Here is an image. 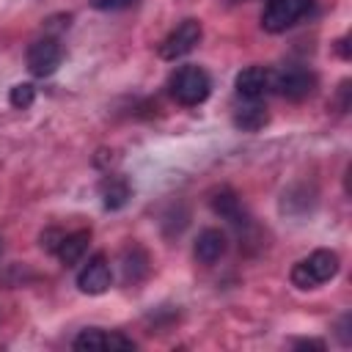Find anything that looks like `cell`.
Returning <instances> with one entry per match:
<instances>
[{
	"label": "cell",
	"instance_id": "obj_1",
	"mask_svg": "<svg viewBox=\"0 0 352 352\" xmlns=\"http://www.w3.org/2000/svg\"><path fill=\"white\" fill-rule=\"evenodd\" d=\"M168 91H170V96H173L179 104L195 107V104L206 102V96H209V91H212V80H209V74H206L201 66H192V63H190V66H179V69L170 74Z\"/></svg>",
	"mask_w": 352,
	"mask_h": 352
},
{
	"label": "cell",
	"instance_id": "obj_2",
	"mask_svg": "<svg viewBox=\"0 0 352 352\" xmlns=\"http://www.w3.org/2000/svg\"><path fill=\"white\" fill-rule=\"evenodd\" d=\"M338 253L333 250H314L311 256L300 258L292 270V283L297 289H316L322 283H327L330 278H336L338 272Z\"/></svg>",
	"mask_w": 352,
	"mask_h": 352
},
{
	"label": "cell",
	"instance_id": "obj_3",
	"mask_svg": "<svg viewBox=\"0 0 352 352\" xmlns=\"http://www.w3.org/2000/svg\"><path fill=\"white\" fill-rule=\"evenodd\" d=\"M311 8L314 0H267L261 11V28L267 33H283L297 25Z\"/></svg>",
	"mask_w": 352,
	"mask_h": 352
},
{
	"label": "cell",
	"instance_id": "obj_4",
	"mask_svg": "<svg viewBox=\"0 0 352 352\" xmlns=\"http://www.w3.org/2000/svg\"><path fill=\"white\" fill-rule=\"evenodd\" d=\"M316 88V74L305 66H283L278 72H272V88L275 94H280L283 99L300 102L305 96H311Z\"/></svg>",
	"mask_w": 352,
	"mask_h": 352
},
{
	"label": "cell",
	"instance_id": "obj_5",
	"mask_svg": "<svg viewBox=\"0 0 352 352\" xmlns=\"http://www.w3.org/2000/svg\"><path fill=\"white\" fill-rule=\"evenodd\" d=\"M63 60V47L58 38L52 36H44V38H36L30 47H28V69L36 74V77H50L55 74V69L60 66Z\"/></svg>",
	"mask_w": 352,
	"mask_h": 352
},
{
	"label": "cell",
	"instance_id": "obj_6",
	"mask_svg": "<svg viewBox=\"0 0 352 352\" xmlns=\"http://www.w3.org/2000/svg\"><path fill=\"white\" fill-rule=\"evenodd\" d=\"M198 41H201V22L198 19H184L165 36V41L160 44V55L165 60H176V58L192 52Z\"/></svg>",
	"mask_w": 352,
	"mask_h": 352
},
{
	"label": "cell",
	"instance_id": "obj_7",
	"mask_svg": "<svg viewBox=\"0 0 352 352\" xmlns=\"http://www.w3.org/2000/svg\"><path fill=\"white\" fill-rule=\"evenodd\" d=\"M110 283H113V272L102 253H94L77 272V289L82 294H102L110 289Z\"/></svg>",
	"mask_w": 352,
	"mask_h": 352
},
{
	"label": "cell",
	"instance_id": "obj_8",
	"mask_svg": "<svg viewBox=\"0 0 352 352\" xmlns=\"http://www.w3.org/2000/svg\"><path fill=\"white\" fill-rule=\"evenodd\" d=\"M234 85H236V96L242 102H258L272 88V72L264 66H248L236 74Z\"/></svg>",
	"mask_w": 352,
	"mask_h": 352
},
{
	"label": "cell",
	"instance_id": "obj_9",
	"mask_svg": "<svg viewBox=\"0 0 352 352\" xmlns=\"http://www.w3.org/2000/svg\"><path fill=\"white\" fill-rule=\"evenodd\" d=\"M72 346L74 349H135V341L121 333H104L99 327H88L72 341Z\"/></svg>",
	"mask_w": 352,
	"mask_h": 352
},
{
	"label": "cell",
	"instance_id": "obj_10",
	"mask_svg": "<svg viewBox=\"0 0 352 352\" xmlns=\"http://www.w3.org/2000/svg\"><path fill=\"white\" fill-rule=\"evenodd\" d=\"M192 250H195V258H198L201 264H214V261H220V258L226 256L228 239H226V234H223L220 228H204V231L198 234Z\"/></svg>",
	"mask_w": 352,
	"mask_h": 352
},
{
	"label": "cell",
	"instance_id": "obj_11",
	"mask_svg": "<svg viewBox=\"0 0 352 352\" xmlns=\"http://www.w3.org/2000/svg\"><path fill=\"white\" fill-rule=\"evenodd\" d=\"M88 242H91V231L88 228H80V231H72V234H60V239H58L52 253L69 267V264H77L85 256Z\"/></svg>",
	"mask_w": 352,
	"mask_h": 352
},
{
	"label": "cell",
	"instance_id": "obj_12",
	"mask_svg": "<svg viewBox=\"0 0 352 352\" xmlns=\"http://www.w3.org/2000/svg\"><path fill=\"white\" fill-rule=\"evenodd\" d=\"M99 195H102L104 209H121L132 198V187H129V182L124 176H107L99 184Z\"/></svg>",
	"mask_w": 352,
	"mask_h": 352
},
{
	"label": "cell",
	"instance_id": "obj_13",
	"mask_svg": "<svg viewBox=\"0 0 352 352\" xmlns=\"http://www.w3.org/2000/svg\"><path fill=\"white\" fill-rule=\"evenodd\" d=\"M267 121H270L267 107L258 104V102H245V104L234 113V124H236L242 132H256V129H261Z\"/></svg>",
	"mask_w": 352,
	"mask_h": 352
},
{
	"label": "cell",
	"instance_id": "obj_14",
	"mask_svg": "<svg viewBox=\"0 0 352 352\" xmlns=\"http://www.w3.org/2000/svg\"><path fill=\"white\" fill-rule=\"evenodd\" d=\"M212 209H214L217 214H223L226 220H231L234 226H245V223H248V220H245V209H242L239 198H236L231 190H220V192L212 198Z\"/></svg>",
	"mask_w": 352,
	"mask_h": 352
},
{
	"label": "cell",
	"instance_id": "obj_15",
	"mask_svg": "<svg viewBox=\"0 0 352 352\" xmlns=\"http://www.w3.org/2000/svg\"><path fill=\"white\" fill-rule=\"evenodd\" d=\"M8 99H11V104H14L16 110H28V107L33 104V99H36V88H33L30 82H19V85L11 88Z\"/></svg>",
	"mask_w": 352,
	"mask_h": 352
},
{
	"label": "cell",
	"instance_id": "obj_16",
	"mask_svg": "<svg viewBox=\"0 0 352 352\" xmlns=\"http://www.w3.org/2000/svg\"><path fill=\"white\" fill-rule=\"evenodd\" d=\"M135 3L138 0H91V6L99 11H121V8H129Z\"/></svg>",
	"mask_w": 352,
	"mask_h": 352
},
{
	"label": "cell",
	"instance_id": "obj_17",
	"mask_svg": "<svg viewBox=\"0 0 352 352\" xmlns=\"http://www.w3.org/2000/svg\"><path fill=\"white\" fill-rule=\"evenodd\" d=\"M297 346H305V349H308V346H314V349H324L322 341H297Z\"/></svg>",
	"mask_w": 352,
	"mask_h": 352
},
{
	"label": "cell",
	"instance_id": "obj_18",
	"mask_svg": "<svg viewBox=\"0 0 352 352\" xmlns=\"http://www.w3.org/2000/svg\"><path fill=\"white\" fill-rule=\"evenodd\" d=\"M0 250H3V245H0Z\"/></svg>",
	"mask_w": 352,
	"mask_h": 352
}]
</instances>
